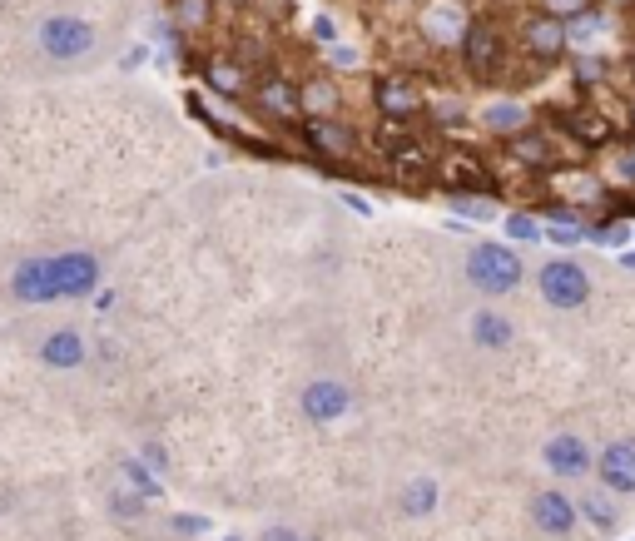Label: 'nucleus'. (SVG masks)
Wrapping results in <instances>:
<instances>
[{
	"mask_svg": "<svg viewBox=\"0 0 635 541\" xmlns=\"http://www.w3.org/2000/svg\"><path fill=\"white\" fill-rule=\"evenodd\" d=\"M536 293H541L546 308L576 313V308L591 303V269L576 264V259H546V264L536 269Z\"/></svg>",
	"mask_w": 635,
	"mask_h": 541,
	"instance_id": "7ed1b4c3",
	"label": "nucleus"
},
{
	"mask_svg": "<svg viewBox=\"0 0 635 541\" xmlns=\"http://www.w3.org/2000/svg\"><path fill=\"white\" fill-rule=\"evenodd\" d=\"M209 527H214V522H209V517H194V512H179V517H174V532H179V537H204Z\"/></svg>",
	"mask_w": 635,
	"mask_h": 541,
	"instance_id": "2f4dec72",
	"label": "nucleus"
},
{
	"mask_svg": "<svg viewBox=\"0 0 635 541\" xmlns=\"http://www.w3.org/2000/svg\"><path fill=\"white\" fill-rule=\"evenodd\" d=\"M467 328H472V343L487 348V353H507L511 343H516V323H511L507 313H497V308H477Z\"/></svg>",
	"mask_w": 635,
	"mask_h": 541,
	"instance_id": "2eb2a0df",
	"label": "nucleus"
},
{
	"mask_svg": "<svg viewBox=\"0 0 635 541\" xmlns=\"http://www.w3.org/2000/svg\"><path fill=\"white\" fill-rule=\"evenodd\" d=\"M442 169H447L442 179H447L452 194H487L492 189V179L482 174V159H472V154H452Z\"/></svg>",
	"mask_w": 635,
	"mask_h": 541,
	"instance_id": "6ab92c4d",
	"label": "nucleus"
},
{
	"mask_svg": "<svg viewBox=\"0 0 635 541\" xmlns=\"http://www.w3.org/2000/svg\"><path fill=\"white\" fill-rule=\"evenodd\" d=\"M373 105H378L387 120H407V115L422 110V90L412 80H402V75H387V80H378V90H373Z\"/></svg>",
	"mask_w": 635,
	"mask_h": 541,
	"instance_id": "4468645a",
	"label": "nucleus"
},
{
	"mask_svg": "<svg viewBox=\"0 0 635 541\" xmlns=\"http://www.w3.org/2000/svg\"><path fill=\"white\" fill-rule=\"evenodd\" d=\"M487 130H497V135H521L526 130V105H516V100H497V105H487Z\"/></svg>",
	"mask_w": 635,
	"mask_h": 541,
	"instance_id": "5701e85b",
	"label": "nucleus"
},
{
	"mask_svg": "<svg viewBox=\"0 0 635 541\" xmlns=\"http://www.w3.org/2000/svg\"><path fill=\"white\" fill-rule=\"evenodd\" d=\"M521 278H526V264H521V254H516L511 244L482 239V244L467 249V283H472L477 293L502 298V293H516V288H521Z\"/></svg>",
	"mask_w": 635,
	"mask_h": 541,
	"instance_id": "f03ea898",
	"label": "nucleus"
},
{
	"mask_svg": "<svg viewBox=\"0 0 635 541\" xmlns=\"http://www.w3.org/2000/svg\"><path fill=\"white\" fill-rule=\"evenodd\" d=\"M224 541H244V537H224Z\"/></svg>",
	"mask_w": 635,
	"mask_h": 541,
	"instance_id": "ea45409f",
	"label": "nucleus"
},
{
	"mask_svg": "<svg viewBox=\"0 0 635 541\" xmlns=\"http://www.w3.org/2000/svg\"><path fill=\"white\" fill-rule=\"evenodd\" d=\"M422 25H427L432 40H462L467 35V25H462V15H452V5H432Z\"/></svg>",
	"mask_w": 635,
	"mask_h": 541,
	"instance_id": "a878e982",
	"label": "nucleus"
},
{
	"mask_svg": "<svg viewBox=\"0 0 635 541\" xmlns=\"http://www.w3.org/2000/svg\"><path fill=\"white\" fill-rule=\"evenodd\" d=\"M40 363L55 368V373L80 368V363H85V338H80V328H55V333L40 343Z\"/></svg>",
	"mask_w": 635,
	"mask_h": 541,
	"instance_id": "dca6fc26",
	"label": "nucleus"
},
{
	"mask_svg": "<svg viewBox=\"0 0 635 541\" xmlns=\"http://www.w3.org/2000/svg\"><path fill=\"white\" fill-rule=\"evenodd\" d=\"M10 293H15V303H55V298H65L60 278H55V254L20 259L15 273H10Z\"/></svg>",
	"mask_w": 635,
	"mask_h": 541,
	"instance_id": "0eeeda50",
	"label": "nucleus"
},
{
	"mask_svg": "<svg viewBox=\"0 0 635 541\" xmlns=\"http://www.w3.org/2000/svg\"><path fill=\"white\" fill-rule=\"evenodd\" d=\"M179 25H204V0H179Z\"/></svg>",
	"mask_w": 635,
	"mask_h": 541,
	"instance_id": "f704fd0d",
	"label": "nucleus"
},
{
	"mask_svg": "<svg viewBox=\"0 0 635 541\" xmlns=\"http://www.w3.org/2000/svg\"><path fill=\"white\" fill-rule=\"evenodd\" d=\"M139 457H144V462H149V467L164 477V467H169V452H164L159 442H144V452H139Z\"/></svg>",
	"mask_w": 635,
	"mask_h": 541,
	"instance_id": "72a5a7b5",
	"label": "nucleus"
},
{
	"mask_svg": "<svg viewBox=\"0 0 635 541\" xmlns=\"http://www.w3.org/2000/svg\"><path fill=\"white\" fill-rule=\"evenodd\" d=\"M626 174H631V179H635V149H631V154H626Z\"/></svg>",
	"mask_w": 635,
	"mask_h": 541,
	"instance_id": "e433bc0d",
	"label": "nucleus"
},
{
	"mask_svg": "<svg viewBox=\"0 0 635 541\" xmlns=\"http://www.w3.org/2000/svg\"><path fill=\"white\" fill-rule=\"evenodd\" d=\"M298 105H303V120H308V115H338L343 95H338V85H333L328 75H323V80L313 75V80L298 85Z\"/></svg>",
	"mask_w": 635,
	"mask_h": 541,
	"instance_id": "412c9836",
	"label": "nucleus"
},
{
	"mask_svg": "<svg viewBox=\"0 0 635 541\" xmlns=\"http://www.w3.org/2000/svg\"><path fill=\"white\" fill-rule=\"evenodd\" d=\"M303 144L318 154V159H353L358 154V130L338 115H308L303 120Z\"/></svg>",
	"mask_w": 635,
	"mask_h": 541,
	"instance_id": "423d86ee",
	"label": "nucleus"
},
{
	"mask_svg": "<svg viewBox=\"0 0 635 541\" xmlns=\"http://www.w3.org/2000/svg\"><path fill=\"white\" fill-rule=\"evenodd\" d=\"M596 477L606 492L635 497V437H611L606 447H596Z\"/></svg>",
	"mask_w": 635,
	"mask_h": 541,
	"instance_id": "6e6552de",
	"label": "nucleus"
},
{
	"mask_svg": "<svg viewBox=\"0 0 635 541\" xmlns=\"http://www.w3.org/2000/svg\"><path fill=\"white\" fill-rule=\"evenodd\" d=\"M511 159H521V164H531V169H561V154L551 149V139L546 130H521V135H511Z\"/></svg>",
	"mask_w": 635,
	"mask_h": 541,
	"instance_id": "a211bd4d",
	"label": "nucleus"
},
{
	"mask_svg": "<svg viewBox=\"0 0 635 541\" xmlns=\"http://www.w3.org/2000/svg\"><path fill=\"white\" fill-rule=\"evenodd\" d=\"M144 502H149V497H139V492L129 487V492H115V497H110V512H115V517H139Z\"/></svg>",
	"mask_w": 635,
	"mask_h": 541,
	"instance_id": "7c9ffc66",
	"label": "nucleus"
},
{
	"mask_svg": "<svg viewBox=\"0 0 635 541\" xmlns=\"http://www.w3.org/2000/svg\"><path fill=\"white\" fill-rule=\"evenodd\" d=\"M120 477H125V482L134 487V492H139V497H149V502L164 492V487H159V472H154L144 457H125V462H120Z\"/></svg>",
	"mask_w": 635,
	"mask_h": 541,
	"instance_id": "393cba45",
	"label": "nucleus"
},
{
	"mask_svg": "<svg viewBox=\"0 0 635 541\" xmlns=\"http://www.w3.org/2000/svg\"><path fill=\"white\" fill-rule=\"evenodd\" d=\"M254 105L268 115V120H293V115H303V105H298V85H288V80H258L254 85Z\"/></svg>",
	"mask_w": 635,
	"mask_h": 541,
	"instance_id": "f3484780",
	"label": "nucleus"
},
{
	"mask_svg": "<svg viewBox=\"0 0 635 541\" xmlns=\"http://www.w3.org/2000/svg\"><path fill=\"white\" fill-rule=\"evenodd\" d=\"M55 278H60V293H65V298H85V293L100 288V259L85 254V249L55 254Z\"/></svg>",
	"mask_w": 635,
	"mask_h": 541,
	"instance_id": "f8f14e48",
	"label": "nucleus"
},
{
	"mask_svg": "<svg viewBox=\"0 0 635 541\" xmlns=\"http://www.w3.org/2000/svg\"><path fill=\"white\" fill-rule=\"evenodd\" d=\"M95 45H100V35H95V25L85 15H65L60 10V15H45L35 25V50L45 60H55V65H80V60L95 55Z\"/></svg>",
	"mask_w": 635,
	"mask_h": 541,
	"instance_id": "f257e3e1",
	"label": "nucleus"
},
{
	"mask_svg": "<svg viewBox=\"0 0 635 541\" xmlns=\"http://www.w3.org/2000/svg\"><path fill=\"white\" fill-rule=\"evenodd\" d=\"M566 135L576 139V144H586V149H601V144H611V125L606 120H596V115H566Z\"/></svg>",
	"mask_w": 635,
	"mask_h": 541,
	"instance_id": "b1692460",
	"label": "nucleus"
},
{
	"mask_svg": "<svg viewBox=\"0 0 635 541\" xmlns=\"http://www.w3.org/2000/svg\"><path fill=\"white\" fill-rule=\"evenodd\" d=\"M437 502H442V487H437L432 477H412V482L397 492V512H402V517H412V522L432 517V512H437Z\"/></svg>",
	"mask_w": 635,
	"mask_h": 541,
	"instance_id": "aec40b11",
	"label": "nucleus"
},
{
	"mask_svg": "<svg viewBox=\"0 0 635 541\" xmlns=\"http://www.w3.org/2000/svg\"><path fill=\"white\" fill-rule=\"evenodd\" d=\"M531 522H536V532H546V537H571L576 522H581V507H576L561 487H541V492L531 497Z\"/></svg>",
	"mask_w": 635,
	"mask_h": 541,
	"instance_id": "9d476101",
	"label": "nucleus"
},
{
	"mask_svg": "<svg viewBox=\"0 0 635 541\" xmlns=\"http://www.w3.org/2000/svg\"><path fill=\"white\" fill-rule=\"evenodd\" d=\"M581 517H591V527H601V532H616L621 527V512H616V502L606 497V487H596V492H581Z\"/></svg>",
	"mask_w": 635,
	"mask_h": 541,
	"instance_id": "4be33fe9",
	"label": "nucleus"
},
{
	"mask_svg": "<svg viewBox=\"0 0 635 541\" xmlns=\"http://www.w3.org/2000/svg\"><path fill=\"white\" fill-rule=\"evenodd\" d=\"M239 5H249V0H239Z\"/></svg>",
	"mask_w": 635,
	"mask_h": 541,
	"instance_id": "a19ab883",
	"label": "nucleus"
},
{
	"mask_svg": "<svg viewBox=\"0 0 635 541\" xmlns=\"http://www.w3.org/2000/svg\"><path fill=\"white\" fill-rule=\"evenodd\" d=\"M521 40L536 60H561L566 45H571V20H561L551 10H531L526 25H521Z\"/></svg>",
	"mask_w": 635,
	"mask_h": 541,
	"instance_id": "1a4fd4ad",
	"label": "nucleus"
},
{
	"mask_svg": "<svg viewBox=\"0 0 635 541\" xmlns=\"http://www.w3.org/2000/svg\"><path fill=\"white\" fill-rule=\"evenodd\" d=\"M204 85H209L219 100H239V95H254V85H249V70H244L234 55H209V60H204Z\"/></svg>",
	"mask_w": 635,
	"mask_h": 541,
	"instance_id": "ddd939ff",
	"label": "nucleus"
},
{
	"mask_svg": "<svg viewBox=\"0 0 635 541\" xmlns=\"http://www.w3.org/2000/svg\"><path fill=\"white\" fill-rule=\"evenodd\" d=\"M541 234H546V229L536 224V214H521V209L507 214V239H516V244H536Z\"/></svg>",
	"mask_w": 635,
	"mask_h": 541,
	"instance_id": "cd10ccee",
	"label": "nucleus"
},
{
	"mask_svg": "<svg viewBox=\"0 0 635 541\" xmlns=\"http://www.w3.org/2000/svg\"><path fill=\"white\" fill-rule=\"evenodd\" d=\"M457 50L477 85H492L502 75V30L492 20H467V35L457 40Z\"/></svg>",
	"mask_w": 635,
	"mask_h": 541,
	"instance_id": "20e7f679",
	"label": "nucleus"
},
{
	"mask_svg": "<svg viewBox=\"0 0 635 541\" xmlns=\"http://www.w3.org/2000/svg\"><path fill=\"white\" fill-rule=\"evenodd\" d=\"M541 462H546V472L561 477V482H581V477L596 472V452H591V442H586L581 432H556V437H546Z\"/></svg>",
	"mask_w": 635,
	"mask_h": 541,
	"instance_id": "39448f33",
	"label": "nucleus"
},
{
	"mask_svg": "<svg viewBox=\"0 0 635 541\" xmlns=\"http://www.w3.org/2000/svg\"><path fill=\"white\" fill-rule=\"evenodd\" d=\"M387 149H392V164H397V169H407V174H417V169H427V164H432L422 144H412V139H402V135L392 139Z\"/></svg>",
	"mask_w": 635,
	"mask_h": 541,
	"instance_id": "bb28decb",
	"label": "nucleus"
},
{
	"mask_svg": "<svg viewBox=\"0 0 635 541\" xmlns=\"http://www.w3.org/2000/svg\"><path fill=\"white\" fill-rule=\"evenodd\" d=\"M541 10H551V15H561V20H581V15L596 10V0H541Z\"/></svg>",
	"mask_w": 635,
	"mask_h": 541,
	"instance_id": "c756f323",
	"label": "nucleus"
},
{
	"mask_svg": "<svg viewBox=\"0 0 635 541\" xmlns=\"http://www.w3.org/2000/svg\"><path fill=\"white\" fill-rule=\"evenodd\" d=\"M621 264H626V269H635V254H626V259H621Z\"/></svg>",
	"mask_w": 635,
	"mask_h": 541,
	"instance_id": "4c0bfd02",
	"label": "nucleus"
},
{
	"mask_svg": "<svg viewBox=\"0 0 635 541\" xmlns=\"http://www.w3.org/2000/svg\"><path fill=\"white\" fill-rule=\"evenodd\" d=\"M457 209H462L467 219H492V204L477 199V194H457Z\"/></svg>",
	"mask_w": 635,
	"mask_h": 541,
	"instance_id": "473e14b6",
	"label": "nucleus"
},
{
	"mask_svg": "<svg viewBox=\"0 0 635 541\" xmlns=\"http://www.w3.org/2000/svg\"><path fill=\"white\" fill-rule=\"evenodd\" d=\"M596 80H606V60L596 50H581L576 55V85H596Z\"/></svg>",
	"mask_w": 635,
	"mask_h": 541,
	"instance_id": "c85d7f7f",
	"label": "nucleus"
},
{
	"mask_svg": "<svg viewBox=\"0 0 635 541\" xmlns=\"http://www.w3.org/2000/svg\"><path fill=\"white\" fill-rule=\"evenodd\" d=\"M298 407H303V417H308V422H338V417H348L353 393H348L338 378H318V383H308V388H303Z\"/></svg>",
	"mask_w": 635,
	"mask_h": 541,
	"instance_id": "9b49d317",
	"label": "nucleus"
},
{
	"mask_svg": "<svg viewBox=\"0 0 635 541\" xmlns=\"http://www.w3.org/2000/svg\"><path fill=\"white\" fill-rule=\"evenodd\" d=\"M263 541H308V537H298L293 527H268V532H263Z\"/></svg>",
	"mask_w": 635,
	"mask_h": 541,
	"instance_id": "c9c22d12",
	"label": "nucleus"
},
{
	"mask_svg": "<svg viewBox=\"0 0 635 541\" xmlns=\"http://www.w3.org/2000/svg\"><path fill=\"white\" fill-rule=\"evenodd\" d=\"M631 130H635V105H631Z\"/></svg>",
	"mask_w": 635,
	"mask_h": 541,
	"instance_id": "58836bf2",
	"label": "nucleus"
}]
</instances>
